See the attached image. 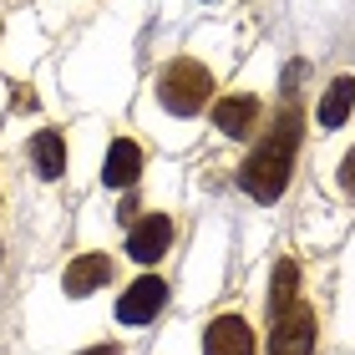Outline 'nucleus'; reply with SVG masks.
<instances>
[{
	"instance_id": "f03ea898",
	"label": "nucleus",
	"mask_w": 355,
	"mask_h": 355,
	"mask_svg": "<svg viewBox=\"0 0 355 355\" xmlns=\"http://www.w3.org/2000/svg\"><path fill=\"white\" fill-rule=\"evenodd\" d=\"M157 102H163L178 122H188V117H198V112L214 102V67L198 56H173L163 71H157Z\"/></svg>"
},
{
	"instance_id": "4468645a",
	"label": "nucleus",
	"mask_w": 355,
	"mask_h": 355,
	"mask_svg": "<svg viewBox=\"0 0 355 355\" xmlns=\"http://www.w3.org/2000/svg\"><path fill=\"white\" fill-rule=\"evenodd\" d=\"M335 183H340V193L355 203V142L345 148V157H340V168H335Z\"/></svg>"
},
{
	"instance_id": "f257e3e1",
	"label": "nucleus",
	"mask_w": 355,
	"mask_h": 355,
	"mask_svg": "<svg viewBox=\"0 0 355 355\" xmlns=\"http://www.w3.org/2000/svg\"><path fill=\"white\" fill-rule=\"evenodd\" d=\"M300 137H304V112L289 102L279 117H274L269 137L244 157L239 168V188L249 193L254 203H279V193L289 188V173H295V153H300Z\"/></svg>"
},
{
	"instance_id": "f8f14e48",
	"label": "nucleus",
	"mask_w": 355,
	"mask_h": 355,
	"mask_svg": "<svg viewBox=\"0 0 355 355\" xmlns=\"http://www.w3.org/2000/svg\"><path fill=\"white\" fill-rule=\"evenodd\" d=\"M295 295H304V289H300V264H295V259H279V264H274V289H269V310H279V304H289Z\"/></svg>"
},
{
	"instance_id": "9b49d317",
	"label": "nucleus",
	"mask_w": 355,
	"mask_h": 355,
	"mask_svg": "<svg viewBox=\"0 0 355 355\" xmlns=\"http://www.w3.org/2000/svg\"><path fill=\"white\" fill-rule=\"evenodd\" d=\"M31 163H36V173L51 183V178L67 173V137L56 132V127H46V132L31 137Z\"/></svg>"
},
{
	"instance_id": "7ed1b4c3",
	"label": "nucleus",
	"mask_w": 355,
	"mask_h": 355,
	"mask_svg": "<svg viewBox=\"0 0 355 355\" xmlns=\"http://www.w3.org/2000/svg\"><path fill=\"white\" fill-rule=\"evenodd\" d=\"M112 284H117V259H112L107 249H82V254H71V259L56 269V279H51V289L67 300V310H87V304L107 300Z\"/></svg>"
},
{
	"instance_id": "2eb2a0df",
	"label": "nucleus",
	"mask_w": 355,
	"mask_h": 355,
	"mask_svg": "<svg viewBox=\"0 0 355 355\" xmlns=\"http://www.w3.org/2000/svg\"><path fill=\"white\" fill-rule=\"evenodd\" d=\"M82 355H127V350H122V345H87Z\"/></svg>"
},
{
	"instance_id": "1a4fd4ad",
	"label": "nucleus",
	"mask_w": 355,
	"mask_h": 355,
	"mask_svg": "<svg viewBox=\"0 0 355 355\" xmlns=\"http://www.w3.org/2000/svg\"><path fill=\"white\" fill-rule=\"evenodd\" d=\"M355 112V71H340L335 82L325 87V96H320V107H315V122H320V132H335V127H345V117Z\"/></svg>"
},
{
	"instance_id": "ddd939ff",
	"label": "nucleus",
	"mask_w": 355,
	"mask_h": 355,
	"mask_svg": "<svg viewBox=\"0 0 355 355\" xmlns=\"http://www.w3.org/2000/svg\"><path fill=\"white\" fill-rule=\"evenodd\" d=\"M153 355H198V340L188 335V325H178V330H168L163 340H157Z\"/></svg>"
},
{
	"instance_id": "39448f33",
	"label": "nucleus",
	"mask_w": 355,
	"mask_h": 355,
	"mask_svg": "<svg viewBox=\"0 0 355 355\" xmlns=\"http://www.w3.org/2000/svg\"><path fill=\"white\" fill-rule=\"evenodd\" d=\"M163 310H168V279L163 274H137V279H127L117 289V300H112V320H117L122 330L153 325Z\"/></svg>"
},
{
	"instance_id": "0eeeda50",
	"label": "nucleus",
	"mask_w": 355,
	"mask_h": 355,
	"mask_svg": "<svg viewBox=\"0 0 355 355\" xmlns=\"http://www.w3.org/2000/svg\"><path fill=\"white\" fill-rule=\"evenodd\" d=\"M173 239H178V223L168 214H132V229H127V259H132L137 269H153V264H163L168 259V249H173Z\"/></svg>"
},
{
	"instance_id": "9d476101",
	"label": "nucleus",
	"mask_w": 355,
	"mask_h": 355,
	"mask_svg": "<svg viewBox=\"0 0 355 355\" xmlns=\"http://www.w3.org/2000/svg\"><path fill=\"white\" fill-rule=\"evenodd\" d=\"M142 178V148L132 137H117L112 142V153H107V168H102V183L107 188H132Z\"/></svg>"
},
{
	"instance_id": "6e6552de",
	"label": "nucleus",
	"mask_w": 355,
	"mask_h": 355,
	"mask_svg": "<svg viewBox=\"0 0 355 355\" xmlns=\"http://www.w3.org/2000/svg\"><path fill=\"white\" fill-rule=\"evenodd\" d=\"M264 122V96L259 92H229L214 102V127L223 137H249Z\"/></svg>"
},
{
	"instance_id": "423d86ee",
	"label": "nucleus",
	"mask_w": 355,
	"mask_h": 355,
	"mask_svg": "<svg viewBox=\"0 0 355 355\" xmlns=\"http://www.w3.org/2000/svg\"><path fill=\"white\" fill-rule=\"evenodd\" d=\"M198 355H259V335H254V320L229 304V310H214L198 330Z\"/></svg>"
},
{
	"instance_id": "20e7f679",
	"label": "nucleus",
	"mask_w": 355,
	"mask_h": 355,
	"mask_svg": "<svg viewBox=\"0 0 355 355\" xmlns=\"http://www.w3.org/2000/svg\"><path fill=\"white\" fill-rule=\"evenodd\" d=\"M320 350V304L295 295L289 304L269 310V355H315Z\"/></svg>"
}]
</instances>
